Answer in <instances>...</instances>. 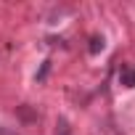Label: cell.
Here are the masks:
<instances>
[{"label": "cell", "instance_id": "obj_1", "mask_svg": "<svg viewBox=\"0 0 135 135\" xmlns=\"http://www.w3.org/2000/svg\"><path fill=\"white\" fill-rule=\"evenodd\" d=\"M119 82H122L124 88H135V69L122 66V69H119Z\"/></svg>", "mask_w": 135, "mask_h": 135}, {"label": "cell", "instance_id": "obj_5", "mask_svg": "<svg viewBox=\"0 0 135 135\" xmlns=\"http://www.w3.org/2000/svg\"><path fill=\"white\" fill-rule=\"evenodd\" d=\"M48 66H50V64L45 61V64H42V69H40V74H37V80H45V74H48Z\"/></svg>", "mask_w": 135, "mask_h": 135}, {"label": "cell", "instance_id": "obj_3", "mask_svg": "<svg viewBox=\"0 0 135 135\" xmlns=\"http://www.w3.org/2000/svg\"><path fill=\"white\" fill-rule=\"evenodd\" d=\"M56 135H72V127H69V122H66L64 117H61L58 124H56Z\"/></svg>", "mask_w": 135, "mask_h": 135}, {"label": "cell", "instance_id": "obj_4", "mask_svg": "<svg viewBox=\"0 0 135 135\" xmlns=\"http://www.w3.org/2000/svg\"><path fill=\"white\" fill-rule=\"evenodd\" d=\"M0 135H21V132H16L13 127H0Z\"/></svg>", "mask_w": 135, "mask_h": 135}, {"label": "cell", "instance_id": "obj_2", "mask_svg": "<svg viewBox=\"0 0 135 135\" xmlns=\"http://www.w3.org/2000/svg\"><path fill=\"white\" fill-rule=\"evenodd\" d=\"M103 45H106V40H103L101 35H93V37H90V45H88V50L95 56V53H101V50H103Z\"/></svg>", "mask_w": 135, "mask_h": 135}]
</instances>
